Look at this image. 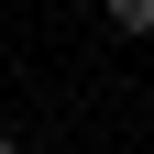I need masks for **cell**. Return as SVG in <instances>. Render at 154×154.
I'll use <instances>...</instances> for the list:
<instances>
[{"mask_svg":"<svg viewBox=\"0 0 154 154\" xmlns=\"http://www.w3.org/2000/svg\"><path fill=\"white\" fill-rule=\"evenodd\" d=\"M0 154H22V143H11V132H0Z\"/></svg>","mask_w":154,"mask_h":154,"instance_id":"obj_2","label":"cell"},{"mask_svg":"<svg viewBox=\"0 0 154 154\" xmlns=\"http://www.w3.org/2000/svg\"><path fill=\"white\" fill-rule=\"evenodd\" d=\"M110 11V33H154V0H99Z\"/></svg>","mask_w":154,"mask_h":154,"instance_id":"obj_1","label":"cell"}]
</instances>
